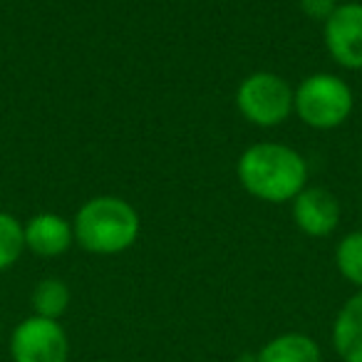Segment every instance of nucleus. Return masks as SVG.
Returning <instances> with one entry per match:
<instances>
[{
    "instance_id": "f257e3e1",
    "label": "nucleus",
    "mask_w": 362,
    "mask_h": 362,
    "mask_svg": "<svg viewBox=\"0 0 362 362\" xmlns=\"http://www.w3.org/2000/svg\"><path fill=\"white\" fill-rule=\"evenodd\" d=\"M236 174L253 199L266 204H291L308 187V161L296 146L281 141H256L238 156Z\"/></svg>"
},
{
    "instance_id": "f03ea898",
    "label": "nucleus",
    "mask_w": 362,
    "mask_h": 362,
    "mask_svg": "<svg viewBox=\"0 0 362 362\" xmlns=\"http://www.w3.org/2000/svg\"><path fill=\"white\" fill-rule=\"evenodd\" d=\"M75 243L92 256H117L129 251L141 233V216L127 199L115 194L92 197L72 218Z\"/></svg>"
},
{
    "instance_id": "7ed1b4c3",
    "label": "nucleus",
    "mask_w": 362,
    "mask_h": 362,
    "mask_svg": "<svg viewBox=\"0 0 362 362\" xmlns=\"http://www.w3.org/2000/svg\"><path fill=\"white\" fill-rule=\"evenodd\" d=\"M355 110L352 87L332 72H313L293 95V115L305 127L330 132L342 127Z\"/></svg>"
},
{
    "instance_id": "20e7f679",
    "label": "nucleus",
    "mask_w": 362,
    "mask_h": 362,
    "mask_svg": "<svg viewBox=\"0 0 362 362\" xmlns=\"http://www.w3.org/2000/svg\"><path fill=\"white\" fill-rule=\"evenodd\" d=\"M293 95L296 87L288 85L278 72L258 70L241 80L236 90V110L246 122L261 129L281 127L293 117Z\"/></svg>"
},
{
    "instance_id": "39448f33",
    "label": "nucleus",
    "mask_w": 362,
    "mask_h": 362,
    "mask_svg": "<svg viewBox=\"0 0 362 362\" xmlns=\"http://www.w3.org/2000/svg\"><path fill=\"white\" fill-rule=\"evenodd\" d=\"M8 350L13 362H67L70 337L60 320L30 315L13 327Z\"/></svg>"
},
{
    "instance_id": "423d86ee",
    "label": "nucleus",
    "mask_w": 362,
    "mask_h": 362,
    "mask_svg": "<svg viewBox=\"0 0 362 362\" xmlns=\"http://www.w3.org/2000/svg\"><path fill=\"white\" fill-rule=\"evenodd\" d=\"M325 50L342 70H362V3H340L322 23Z\"/></svg>"
},
{
    "instance_id": "0eeeda50",
    "label": "nucleus",
    "mask_w": 362,
    "mask_h": 362,
    "mask_svg": "<svg viewBox=\"0 0 362 362\" xmlns=\"http://www.w3.org/2000/svg\"><path fill=\"white\" fill-rule=\"evenodd\" d=\"M291 216L300 233L310 238H327L340 226L342 206L330 189L305 187L291 202Z\"/></svg>"
},
{
    "instance_id": "6e6552de",
    "label": "nucleus",
    "mask_w": 362,
    "mask_h": 362,
    "mask_svg": "<svg viewBox=\"0 0 362 362\" xmlns=\"http://www.w3.org/2000/svg\"><path fill=\"white\" fill-rule=\"evenodd\" d=\"M23 226H25V251H30L37 258H60L75 243L72 221L62 218L60 214H35Z\"/></svg>"
},
{
    "instance_id": "1a4fd4ad",
    "label": "nucleus",
    "mask_w": 362,
    "mask_h": 362,
    "mask_svg": "<svg viewBox=\"0 0 362 362\" xmlns=\"http://www.w3.org/2000/svg\"><path fill=\"white\" fill-rule=\"evenodd\" d=\"M330 340L342 362H362V291L342 303L332 320Z\"/></svg>"
},
{
    "instance_id": "9d476101",
    "label": "nucleus",
    "mask_w": 362,
    "mask_h": 362,
    "mask_svg": "<svg viewBox=\"0 0 362 362\" xmlns=\"http://www.w3.org/2000/svg\"><path fill=\"white\" fill-rule=\"evenodd\" d=\"M256 362H322V350L305 332H281L256 352Z\"/></svg>"
},
{
    "instance_id": "9b49d317",
    "label": "nucleus",
    "mask_w": 362,
    "mask_h": 362,
    "mask_svg": "<svg viewBox=\"0 0 362 362\" xmlns=\"http://www.w3.org/2000/svg\"><path fill=\"white\" fill-rule=\"evenodd\" d=\"M72 300L70 286L60 278H42L35 283L30 293V305H33V315L40 317H50V320H60L67 313Z\"/></svg>"
},
{
    "instance_id": "f8f14e48",
    "label": "nucleus",
    "mask_w": 362,
    "mask_h": 362,
    "mask_svg": "<svg viewBox=\"0 0 362 362\" xmlns=\"http://www.w3.org/2000/svg\"><path fill=\"white\" fill-rule=\"evenodd\" d=\"M335 266L350 286L362 291V228L340 238L335 246Z\"/></svg>"
},
{
    "instance_id": "ddd939ff",
    "label": "nucleus",
    "mask_w": 362,
    "mask_h": 362,
    "mask_svg": "<svg viewBox=\"0 0 362 362\" xmlns=\"http://www.w3.org/2000/svg\"><path fill=\"white\" fill-rule=\"evenodd\" d=\"M25 253V226L18 216L0 211V273L13 268Z\"/></svg>"
},
{
    "instance_id": "4468645a",
    "label": "nucleus",
    "mask_w": 362,
    "mask_h": 362,
    "mask_svg": "<svg viewBox=\"0 0 362 362\" xmlns=\"http://www.w3.org/2000/svg\"><path fill=\"white\" fill-rule=\"evenodd\" d=\"M340 0H298V8L313 23H325L337 11Z\"/></svg>"
},
{
    "instance_id": "2eb2a0df",
    "label": "nucleus",
    "mask_w": 362,
    "mask_h": 362,
    "mask_svg": "<svg viewBox=\"0 0 362 362\" xmlns=\"http://www.w3.org/2000/svg\"><path fill=\"white\" fill-rule=\"evenodd\" d=\"M0 337H3V325H0Z\"/></svg>"
},
{
    "instance_id": "dca6fc26",
    "label": "nucleus",
    "mask_w": 362,
    "mask_h": 362,
    "mask_svg": "<svg viewBox=\"0 0 362 362\" xmlns=\"http://www.w3.org/2000/svg\"><path fill=\"white\" fill-rule=\"evenodd\" d=\"M102 362H112V360H102Z\"/></svg>"
}]
</instances>
